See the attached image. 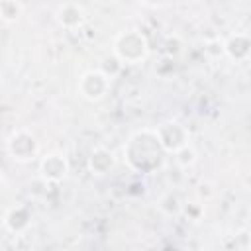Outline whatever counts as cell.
<instances>
[{
    "label": "cell",
    "mask_w": 251,
    "mask_h": 251,
    "mask_svg": "<svg viewBox=\"0 0 251 251\" xmlns=\"http://www.w3.org/2000/svg\"><path fill=\"white\" fill-rule=\"evenodd\" d=\"M165 147L157 135V129H139L129 135L124 145V157L127 165L137 173H151L163 161Z\"/></svg>",
    "instance_id": "1"
},
{
    "label": "cell",
    "mask_w": 251,
    "mask_h": 251,
    "mask_svg": "<svg viewBox=\"0 0 251 251\" xmlns=\"http://www.w3.org/2000/svg\"><path fill=\"white\" fill-rule=\"evenodd\" d=\"M149 45L147 39L141 31L137 29H127L116 35L114 39V55L124 63V65H133L139 63L147 57Z\"/></svg>",
    "instance_id": "2"
},
{
    "label": "cell",
    "mask_w": 251,
    "mask_h": 251,
    "mask_svg": "<svg viewBox=\"0 0 251 251\" xmlns=\"http://www.w3.org/2000/svg\"><path fill=\"white\" fill-rule=\"evenodd\" d=\"M6 149H8V155L18 161V163H27L31 159L37 157L39 153V143L35 139V135L27 129H18L14 131L8 141H6Z\"/></svg>",
    "instance_id": "3"
},
{
    "label": "cell",
    "mask_w": 251,
    "mask_h": 251,
    "mask_svg": "<svg viewBox=\"0 0 251 251\" xmlns=\"http://www.w3.org/2000/svg\"><path fill=\"white\" fill-rule=\"evenodd\" d=\"M110 80L112 76H108L104 71H86L78 80V92L84 100L98 102L108 94Z\"/></svg>",
    "instance_id": "4"
},
{
    "label": "cell",
    "mask_w": 251,
    "mask_h": 251,
    "mask_svg": "<svg viewBox=\"0 0 251 251\" xmlns=\"http://www.w3.org/2000/svg\"><path fill=\"white\" fill-rule=\"evenodd\" d=\"M157 135L165 147L167 153H176L178 149H182L184 145H188L190 141V135H188V129L175 122V120H169V122H163L159 127H157Z\"/></svg>",
    "instance_id": "5"
},
{
    "label": "cell",
    "mask_w": 251,
    "mask_h": 251,
    "mask_svg": "<svg viewBox=\"0 0 251 251\" xmlns=\"http://www.w3.org/2000/svg\"><path fill=\"white\" fill-rule=\"evenodd\" d=\"M39 173L47 182H59L69 173V163L61 153H49L39 163Z\"/></svg>",
    "instance_id": "6"
},
{
    "label": "cell",
    "mask_w": 251,
    "mask_h": 251,
    "mask_svg": "<svg viewBox=\"0 0 251 251\" xmlns=\"http://www.w3.org/2000/svg\"><path fill=\"white\" fill-rule=\"evenodd\" d=\"M114 167V153L106 147H96L92 149L88 157V171L92 175H106Z\"/></svg>",
    "instance_id": "7"
},
{
    "label": "cell",
    "mask_w": 251,
    "mask_h": 251,
    "mask_svg": "<svg viewBox=\"0 0 251 251\" xmlns=\"http://www.w3.org/2000/svg\"><path fill=\"white\" fill-rule=\"evenodd\" d=\"M226 53L235 61H245L251 57V37L245 33H235L226 41Z\"/></svg>",
    "instance_id": "8"
},
{
    "label": "cell",
    "mask_w": 251,
    "mask_h": 251,
    "mask_svg": "<svg viewBox=\"0 0 251 251\" xmlns=\"http://www.w3.org/2000/svg\"><path fill=\"white\" fill-rule=\"evenodd\" d=\"M57 22L65 27V29H76L82 25L84 22V14H82V8L76 6V4H63L57 14H55Z\"/></svg>",
    "instance_id": "9"
},
{
    "label": "cell",
    "mask_w": 251,
    "mask_h": 251,
    "mask_svg": "<svg viewBox=\"0 0 251 251\" xmlns=\"http://www.w3.org/2000/svg\"><path fill=\"white\" fill-rule=\"evenodd\" d=\"M4 226L14 233L24 231L29 226V212L24 206H16V208L8 210L4 216Z\"/></svg>",
    "instance_id": "10"
},
{
    "label": "cell",
    "mask_w": 251,
    "mask_h": 251,
    "mask_svg": "<svg viewBox=\"0 0 251 251\" xmlns=\"http://www.w3.org/2000/svg\"><path fill=\"white\" fill-rule=\"evenodd\" d=\"M0 14H2V20H4L6 24L16 22V20H18V16L22 14V6H20L16 0H2Z\"/></svg>",
    "instance_id": "11"
},
{
    "label": "cell",
    "mask_w": 251,
    "mask_h": 251,
    "mask_svg": "<svg viewBox=\"0 0 251 251\" xmlns=\"http://www.w3.org/2000/svg\"><path fill=\"white\" fill-rule=\"evenodd\" d=\"M175 159H176V163H178L180 167H190V165L196 163V151H194V147L188 143V145H184L182 149H178V151L175 153Z\"/></svg>",
    "instance_id": "12"
},
{
    "label": "cell",
    "mask_w": 251,
    "mask_h": 251,
    "mask_svg": "<svg viewBox=\"0 0 251 251\" xmlns=\"http://www.w3.org/2000/svg\"><path fill=\"white\" fill-rule=\"evenodd\" d=\"M206 53H210V55H214V57L226 53V41H220V39L210 41V43L206 45Z\"/></svg>",
    "instance_id": "13"
},
{
    "label": "cell",
    "mask_w": 251,
    "mask_h": 251,
    "mask_svg": "<svg viewBox=\"0 0 251 251\" xmlns=\"http://www.w3.org/2000/svg\"><path fill=\"white\" fill-rule=\"evenodd\" d=\"M145 6H161L165 0H141Z\"/></svg>",
    "instance_id": "14"
}]
</instances>
